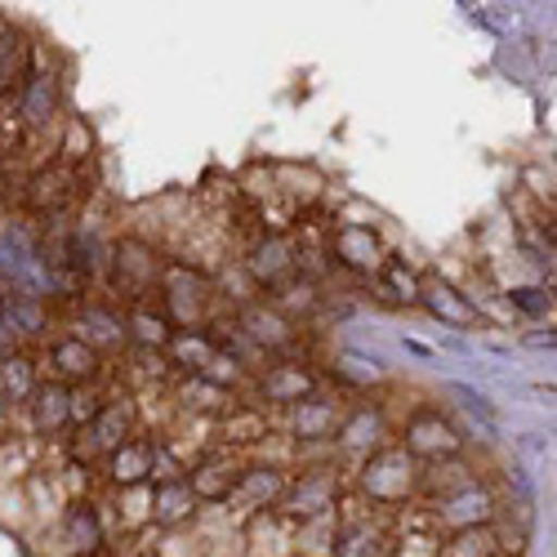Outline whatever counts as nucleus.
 I'll return each mask as SVG.
<instances>
[{
	"instance_id": "obj_1",
	"label": "nucleus",
	"mask_w": 557,
	"mask_h": 557,
	"mask_svg": "<svg viewBox=\"0 0 557 557\" xmlns=\"http://www.w3.org/2000/svg\"><path fill=\"white\" fill-rule=\"evenodd\" d=\"M59 108H63V81H59V72L45 59H32L27 76L18 85V116L14 121L27 134H50V125L59 121Z\"/></svg>"
},
{
	"instance_id": "obj_2",
	"label": "nucleus",
	"mask_w": 557,
	"mask_h": 557,
	"mask_svg": "<svg viewBox=\"0 0 557 557\" xmlns=\"http://www.w3.org/2000/svg\"><path fill=\"white\" fill-rule=\"evenodd\" d=\"M414 482H420V473H414V455L401 450V446H388V450H375L366 459L361 469V486L366 495L375 504H397L414 491Z\"/></svg>"
},
{
	"instance_id": "obj_3",
	"label": "nucleus",
	"mask_w": 557,
	"mask_h": 557,
	"mask_svg": "<svg viewBox=\"0 0 557 557\" xmlns=\"http://www.w3.org/2000/svg\"><path fill=\"white\" fill-rule=\"evenodd\" d=\"M112 282L125 299H148L161 286V259L144 242H121L112 255Z\"/></svg>"
},
{
	"instance_id": "obj_4",
	"label": "nucleus",
	"mask_w": 557,
	"mask_h": 557,
	"mask_svg": "<svg viewBox=\"0 0 557 557\" xmlns=\"http://www.w3.org/2000/svg\"><path fill=\"white\" fill-rule=\"evenodd\" d=\"M81 197V165H67V161H54V165H45L36 178H32V188H27V206L36 214H59L63 206H72Z\"/></svg>"
},
{
	"instance_id": "obj_5",
	"label": "nucleus",
	"mask_w": 557,
	"mask_h": 557,
	"mask_svg": "<svg viewBox=\"0 0 557 557\" xmlns=\"http://www.w3.org/2000/svg\"><path fill=\"white\" fill-rule=\"evenodd\" d=\"M331 259L352 268V272H375L384 268V246H380V232L366 227V223H339L331 232Z\"/></svg>"
},
{
	"instance_id": "obj_6",
	"label": "nucleus",
	"mask_w": 557,
	"mask_h": 557,
	"mask_svg": "<svg viewBox=\"0 0 557 557\" xmlns=\"http://www.w3.org/2000/svg\"><path fill=\"white\" fill-rule=\"evenodd\" d=\"M50 366H54V380L59 384H89L99 375V366H103V352H95L89 348L76 331L72 335H59L54 344H50Z\"/></svg>"
},
{
	"instance_id": "obj_7",
	"label": "nucleus",
	"mask_w": 557,
	"mask_h": 557,
	"mask_svg": "<svg viewBox=\"0 0 557 557\" xmlns=\"http://www.w3.org/2000/svg\"><path fill=\"white\" fill-rule=\"evenodd\" d=\"M286 504H290V518L299 522H317V518H326L331 508H335V495H339V473L331 469H321V473H308L299 478L295 486H286Z\"/></svg>"
},
{
	"instance_id": "obj_8",
	"label": "nucleus",
	"mask_w": 557,
	"mask_h": 557,
	"mask_svg": "<svg viewBox=\"0 0 557 557\" xmlns=\"http://www.w3.org/2000/svg\"><path fill=\"white\" fill-rule=\"evenodd\" d=\"M312 388H317L312 370L299 361H276L259 375V397L272 406H299L304 397H312Z\"/></svg>"
},
{
	"instance_id": "obj_9",
	"label": "nucleus",
	"mask_w": 557,
	"mask_h": 557,
	"mask_svg": "<svg viewBox=\"0 0 557 557\" xmlns=\"http://www.w3.org/2000/svg\"><path fill=\"white\" fill-rule=\"evenodd\" d=\"M401 450H410V455H455L459 433L450 429V420H442V410H420V414H410Z\"/></svg>"
},
{
	"instance_id": "obj_10",
	"label": "nucleus",
	"mask_w": 557,
	"mask_h": 557,
	"mask_svg": "<svg viewBox=\"0 0 557 557\" xmlns=\"http://www.w3.org/2000/svg\"><path fill=\"white\" fill-rule=\"evenodd\" d=\"M27 406H32V424L40 437H59L63 429H72V388L67 384H59V380L40 384Z\"/></svg>"
},
{
	"instance_id": "obj_11",
	"label": "nucleus",
	"mask_w": 557,
	"mask_h": 557,
	"mask_svg": "<svg viewBox=\"0 0 557 557\" xmlns=\"http://www.w3.org/2000/svg\"><path fill=\"white\" fill-rule=\"evenodd\" d=\"M339 401H331V397H304L299 406H295V424H290V433H295V442H326V437H335L339 433Z\"/></svg>"
},
{
	"instance_id": "obj_12",
	"label": "nucleus",
	"mask_w": 557,
	"mask_h": 557,
	"mask_svg": "<svg viewBox=\"0 0 557 557\" xmlns=\"http://www.w3.org/2000/svg\"><path fill=\"white\" fill-rule=\"evenodd\" d=\"M27 63H32V45L23 40V32L5 14H0V103L14 95V85H23Z\"/></svg>"
},
{
	"instance_id": "obj_13",
	"label": "nucleus",
	"mask_w": 557,
	"mask_h": 557,
	"mask_svg": "<svg viewBox=\"0 0 557 557\" xmlns=\"http://www.w3.org/2000/svg\"><path fill=\"white\" fill-rule=\"evenodd\" d=\"M152 455H157V437H138V442H121L108 459V478L116 486H138L144 478H152Z\"/></svg>"
},
{
	"instance_id": "obj_14",
	"label": "nucleus",
	"mask_w": 557,
	"mask_h": 557,
	"mask_svg": "<svg viewBox=\"0 0 557 557\" xmlns=\"http://www.w3.org/2000/svg\"><path fill=\"white\" fill-rule=\"evenodd\" d=\"M89 348H121V344H129V331H125V317L121 312H112V308H103V304H89V308H81V331H76Z\"/></svg>"
},
{
	"instance_id": "obj_15",
	"label": "nucleus",
	"mask_w": 557,
	"mask_h": 557,
	"mask_svg": "<svg viewBox=\"0 0 557 557\" xmlns=\"http://www.w3.org/2000/svg\"><path fill=\"white\" fill-rule=\"evenodd\" d=\"M36 361L27 352H10L0 357V406L14 410V406H27L32 393H36Z\"/></svg>"
},
{
	"instance_id": "obj_16",
	"label": "nucleus",
	"mask_w": 557,
	"mask_h": 557,
	"mask_svg": "<svg viewBox=\"0 0 557 557\" xmlns=\"http://www.w3.org/2000/svg\"><path fill=\"white\" fill-rule=\"evenodd\" d=\"M170 357H174L178 370H188L193 380H201L206 370L214 366L219 348H214V335H206V331H174V339H170Z\"/></svg>"
},
{
	"instance_id": "obj_17",
	"label": "nucleus",
	"mask_w": 557,
	"mask_h": 557,
	"mask_svg": "<svg viewBox=\"0 0 557 557\" xmlns=\"http://www.w3.org/2000/svg\"><path fill=\"white\" fill-rule=\"evenodd\" d=\"M286 478H282V469H246L242 478H237V486H232V495L227 499H237V504H246V508H268L272 499H282L286 495Z\"/></svg>"
},
{
	"instance_id": "obj_18",
	"label": "nucleus",
	"mask_w": 557,
	"mask_h": 557,
	"mask_svg": "<svg viewBox=\"0 0 557 557\" xmlns=\"http://www.w3.org/2000/svg\"><path fill=\"white\" fill-rule=\"evenodd\" d=\"M420 304H424L437 321H446V326H473V321H478V308L463 299L455 286H446V282L420 286Z\"/></svg>"
},
{
	"instance_id": "obj_19",
	"label": "nucleus",
	"mask_w": 557,
	"mask_h": 557,
	"mask_svg": "<svg viewBox=\"0 0 557 557\" xmlns=\"http://www.w3.org/2000/svg\"><path fill=\"white\" fill-rule=\"evenodd\" d=\"M295 242L290 237H268L259 250H255V259H250V268H255V276H259V282L263 286H276V282H282V276H295Z\"/></svg>"
},
{
	"instance_id": "obj_20",
	"label": "nucleus",
	"mask_w": 557,
	"mask_h": 557,
	"mask_svg": "<svg viewBox=\"0 0 557 557\" xmlns=\"http://www.w3.org/2000/svg\"><path fill=\"white\" fill-rule=\"evenodd\" d=\"M237 463H227V459H210V463H201L197 473H188V486H193V495H197V504H219V499H227L232 495V486H237Z\"/></svg>"
},
{
	"instance_id": "obj_21",
	"label": "nucleus",
	"mask_w": 557,
	"mask_h": 557,
	"mask_svg": "<svg viewBox=\"0 0 557 557\" xmlns=\"http://www.w3.org/2000/svg\"><path fill=\"white\" fill-rule=\"evenodd\" d=\"M193 513H197V495H193L188 478L157 486V499H152V522L157 527H178V522H188Z\"/></svg>"
},
{
	"instance_id": "obj_22",
	"label": "nucleus",
	"mask_w": 557,
	"mask_h": 557,
	"mask_svg": "<svg viewBox=\"0 0 557 557\" xmlns=\"http://www.w3.org/2000/svg\"><path fill=\"white\" fill-rule=\"evenodd\" d=\"M5 304V326L23 339V335H45L50 331V312H45V299H27V295H0Z\"/></svg>"
},
{
	"instance_id": "obj_23",
	"label": "nucleus",
	"mask_w": 557,
	"mask_h": 557,
	"mask_svg": "<svg viewBox=\"0 0 557 557\" xmlns=\"http://www.w3.org/2000/svg\"><path fill=\"white\" fill-rule=\"evenodd\" d=\"M125 331H129L134 344H144V348H170V339H174L170 317H165V312H152V308H144V304H138V308L125 317Z\"/></svg>"
},
{
	"instance_id": "obj_24",
	"label": "nucleus",
	"mask_w": 557,
	"mask_h": 557,
	"mask_svg": "<svg viewBox=\"0 0 557 557\" xmlns=\"http://www.w3.org/2000/svg\"><path fill=\"white\" fill-rule=\"evenodd\" d=\"M85 437L95 442L99 450H116V446L129 437V406H121V401L103 406V410L95 414V424L85 429Z\"/></svg>"
},
{
	"instance_id": "obj_25",
	"label": "nucleus",
	"mask_w": 557,
	"mask_h": 557,
	"mask_svg": "<svg viewBox=\"0 0 557 557\" xmlns=\"http://www.w3.org/2000/svg\"><path fill=\"white\" fill-rule=\"evenodd\" d=\"M67 548L72 553H99L103 548V531H99V518H95V508H89V504L72 508V518H67Z\"/></svg>"
},
{
	"instance_id": "obj_26",
	"label": "nucleus",
	"mask_w": 557,
	"mask_h": 557,
	"mask_svg": "<svg viewBox=\"0 0 557 557\" xmlns=\"http://www.w3.org/2000/svg\"><path fill=\"white\" fill-rule=\"evenodd\" d=\"M450 393H455L463 406H469L473 414H482V420H495V406H491V401H486L478 388H469V384H450Z\"/></svg>"
},
{
	"instance_id": "obj_27",
	"label": "nucleus",
	"mask_w": 557,
	"mask_h": 557,
	"mask_svg": "<svg viewBox=\"0 0 557 557\" xmlns=\"http://www.w3.org/2000/svg\"><path fill=\"white\" fill-rule=\"evenodd\" d=\"M508 299H513L522 312H531V317H540V312H548V295L544 290H531V286H522V290H513V295H508Z\"/></svg>"
},
{
	"instance_id": "obj_28",
	"label": "nucleus",
	"mask_w": 557,
	"mask_h": 557,
	"mask_svg": "<svg viewBox=\"0 0 557 557\" xmlns=\"http://www.w3.org/2000/svg\"><path fill=\"white\" fill-rule=\"evenodd\" d=\"M10 157H14V134H10V116L0 112V170H5Z\"/></svg>"
}]
</instances>
